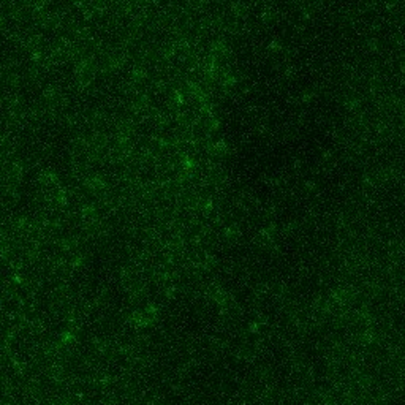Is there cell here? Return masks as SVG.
Segmentation results:
<instances>
[{"label":"cell","instance_id":"6da1fadb","mask_svg":"<svg viewBox=\"0 0 405 405\" xmlns=\"http://www.w3.org/2000/svg\"><path fill=\"white\" fill-rule=\"evenodd\" d=\"M193 165H195V162H193L192 158H185V160H184V163H182V166H184V170H185V171H190V170L193 168Z\"/></svg>","mask_w":405,"mask_h":405}]
</instances>
